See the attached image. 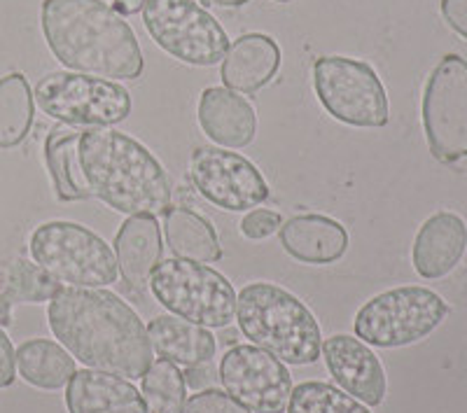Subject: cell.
Instances as JSON below:
<instances>
[{
  "label": "cell",
  "mask_w": 467,
  "mask_h": 413,
  "mask_svg": "<svg viewBox=\"0 0 467 413\" xmlns=\"http://www.w3.org/2000/svg\"><path fill=\"white\" fill-rule=\"evenodd\" d=\"M47 320L54 336L87 369L136 381L152 365L143 320L115 292L61 287L49 299Z\"/></svg>",
  "instance_id": "cell-1"
},
{
  "label": "cell",
  "mask_w": 467,
  "mask_h": 413,
  "mask_svg": "<svg viewBox=\"0 0 467 413\" xmlns=\"http://www.w3.org/2000/svg\"><path fill=\"white\" fill-rule=\"evenodd\" d=\"M68 413H150L131 381L94 369L75 371L66 390Z\"/></svg>",
  "instance_id": "cell-17"
},
{
  "label": "cell",
  "mask_w": 467,
  "mask_h": 413,
  "mask_svg": "<svg viewBox=\"0 0 467 413\" xmlns=\"http://www.w3.org/2000/svg\"><path fill=\"white\" fill-rule=\"evenodd\" d=\"M283 227V220L278 212L266 211V208H257V211L248 212L241 222V232H244L245 239L250 241H262L269 239L271 233L278 232Z\"/></svg>",
  "instance_id": "cell-30"
},
{
  "label": "cell",
  "mask_w": 467,
  "mask_h": 413,
  "mask_svg": "<svg viewBox=\"0 0 467 413\" xmlns=\"http://www.w3.org/2000/svg\"><path fill=\"white\" fill-rule=\"evenodd\" d=\"M145 0H115V10L119 15H133V12L143 10Z\"/></svg>",
  "instance_id": "cell-33"
},
{
  "label": "cell",
  "mask_w": 467,
  "mask_h": 413,
  "mask_svg": "<svg viewBox=\"0 0 467 413\" xmlns=\"http://www.w3.org/2000/svg\"><path fill=\"white\" fill-rule=\"evenodd\" d=\"M33 124V94L22 73L0 77V148H16Z\"/></svg>",
  "instance_id": "cell-25"
},
{
  "label": "cell",
  "mask_w": 467,
  "mask_h": 413,
  "mask_svg": "<svg viewBox=\"0 0 467 413\" xmlns=\"http://www.w3.org/2000/svg\"><path fill=\"white\" fill-rule=\"evenodd\" d=\"M281 245L302 264H332L348 250V232L327 215H297L283 222Z\"/></svg>",
  "instance_id": "cell-18"
},
{
  "label": "cell",
  "mask_w": 467,
  "mask_h": 413,
  "mask_svg": "<svg viewBox=\"0 0 467 413\" xmlns=\"http://www.w3.org/2000/svg\"><path fill=\"white\" fill-rule=\"evenodd\" d=\"M33 98L45 115L70 127H110L131 115V94L122 85L68 70L45 75Z\"/></svg>",
  "instance_id": "cell-8"
},
{
  "label": "cell",
  "mask_w": 467,
  "mask_h": 413,
  "mask_svg": "<svg viewBox=\"0 0 467 413\" xmlns=\"http://www.w3.org/2000/svg\"><path fill=\"white\" fill-rule=\"evenodd\" d=\"M182 413H250L248 408L241 407L232 395L220 390H197L182 407Z\"/></svg>",
  "instance_id": "cell-29"
},
{
  "label": "cell",
  "mask_w": 467,
  "mask_h": 413,
  "mask_svg": "<svg viewBox=\"0 0 467 413\" xmlns=\"http://www.w3.org/2000/svg\"><path fill=\"white\" fill-rule=\"evenodd\" d=\"M164 236L171 253L181 260L218 262L223 257L218 233L211 227V222L187 208L166 211Z\"/></svg>",
  "instance_id": "cell-24"
},
{
  "label": "cell",
  "mask_w": 467,
  "mask_h": 413,
  "mask_svg": "<svg viewBox=\"0 0 467 413\" xmlns=\"http://www.w3.org/2000/svg\"><path fill=\"white\" fill-rule=\"evenodd\" d=\"M43 33L68 70L103 80H139L143 73L136 33L103 0H45Z\"/></svg>",
  "instance_id": "cell-2"
},
{
  "label": "cell",
  "mask_w": 467,
  "mask_h": 413,
  "mask_svg": "<svg viewBox=\"0 0 467 413\" xmlns=\"http://www.w3.org/2000/svg\"><path fill=\"white\" fill-rule=\"evenodd\" d=\"M19 377L40 390H58L66 387L73 378L75 357L64 346L49 339H31L22 344L15 353Z\"/></svg>",
  "instance_id": "cell-23"
},
{
  "label": "cell",
  "mask_w": 467,
  "mask_h": 413,
  "mask_svg": "<svg viewBox=\"0 0 467 413\" xmlns=\"http://www.w3.org/2000/svg\"><path fill=\"white\" fill-rule=\"evenodd\" d=\"M80 136L82 131L70 124H58L45 140V164L58 201H87L94 196L80 166Z\"/></svg>",
  "instance_id": "cell-22"
},
{
  "label": "cell",
  "mask_w": 467,
  "mask_h": 413,
  "mask_svg": "<svg viewBox=\"0 0 467 413\" xmlns=\"http://www.w3.org/2000/svg\"><path fill=\"white\" fill-rule=\"evenodd\" d=\"M441 15L446 24L467 40V0H441Z\"/></svg>",
  "instance_id": "cell-32"
},
{
  "label": "cell",
  "mask_w": 467,
  "mask_h": 413,
  "mask_svg": "<svg viewBox=\"0 0 467 413\" xmlns=\"http://www.w3.org/2000/svg\"><path fill=\"white\" fill-rule=\"evenodd\" d=\"M449 306L428 287H395L377 294L356 315L358 339L374 348H402L425 339L446 318Z\"/></svg>",
  "instance_id": "cell-7"
},
{
  "label": "cell",
  "mask_w": 467,
  "mask_h": 413,
  "mask_svg": "<svg viewBox=\"0 0 467 413\" xmlns=\"http://www.w3.org/2000/svg\"><path fill=\"white\" fill-rule=\"evenodd\" d=\"M115 257L124 281L143 290L154 266L161 262V229L157 220L145 215L129 218L115 236Z\"/></svg>",
  "instance_id": "cell-21"
},
{
  "label": "cell",
  "mask_w": 467,
  "mask_h": 413,
  "mask_svg": "<svg viewBox=\"0 0 467 413\" xmlns=\"http://www.w3.org/2000/svg\"><path fill=\"white\" fill-rule=\"evenodd\" d=\"M281 66V49L262 33L241 36L227 49L223 61V82L241 94H255L271 82Z\"/></svg>",
  "instance_id": "cell-19"
},
{
  "label": "cell",
  "mask_w": 467,
  "mask_h": 413,
  "mask_svg": "<svg viewBox=\"0 0 467 413\" xmlns=\"http://www.w3.org/2000/svg\"><path fill=\"white\" fill-rule=\"evenodd\" d=\"M276 3H292V0H276Z\"/></svg>",
  "instance_id": "cell-36"
},
{
  "label": "cell",
  "mask_w": 467,
  "mask_h": 413,
  "mask_svg": "<svg viewBox=\"0 0 467 413\" xmlns=\"http://www.w3.org/2000/svg\"><path fill=\"white\" fill-rule=\"evenodd\" d=\"M143 24L154 43L187 66H215L229 49L224 28L197 0H145Z\"/></svg>",
  "instance_id": "cell-10"
},
{
  "label": "cell",
  "mask_w": 467,
  "mask_h": 413,
  "mask_svg": "<svg viewBox=\"0 0 467 413\" xmlns=\"http://www.w3.org/2000/svg\"><path fill=\"white\" fill-rule=\"evenodd\" d=\"M323 357L337 386L367 407H379L386 399V371L365 341L335 334L323 341Z\"/></svg>",
  "instance_id": "cell-14"
},
{
  "label": "cell",
  "mask_w": 467,
  "mask_h": 413,
  "mask_svg": "<svg viewBox=\"0 0 467 413\" xmlns=\"http://www.w3.org/2000/svg\"><path fill=\"white\" fill-rule=\"evenodd\" d=\"M145 407L150 413H182L185 407V374L178 365L160 357L143 374Z\"/></svg>",
  "instance_id": "cell-27"
},
{
  "label": "cell",
  "mask_w": 467,
  "mask_h": 413,
  "mask_svg": "<svg viewBox=\"0 0 467 413\" xmlns=\"http://www.w3.org/2000/svg\"><path fill=\"white\" fill-rule=\"evenodd\" d=\"M31 257L64 287H108L119 266L110 245L78 222H45L31 236Z\"/></svg>",
  "instance_id": "cell-6"
},
{
  "label": "cell",
  "mask_w": 467,
  "mask_h": 413,
  "mask_svg": "<svg viewBox=\"0 0 467 413\" xmlns=\"http://www.w3.org/2000/svg\"><path fill=\"white\" fill-rule=\"evenodd\" d=\"M154 299L169 313L202 327L223 329L236 318V290L220 271L192 260H161L150 275Z\"/></svg>",
  "instance_id": "cell-5"
},
{
  "label": "cell",
  "mask_w": 467,
  "mask_h": 413,
  "mask_svg": "<svg viewBox=\"0 0 467 413\" xmlns=\"http://www.w3.org/2000/svg\"><path fill=\"white\" fill-rule=\"evenodd\" d=\"M467 250V224L461 215L441 211L431 215L416 233L411 260L425 281H437L461 264Z\"/></svg>",
  "instance_id": "cell-15"
},
{
  "label": "cell",
  "mask_w": 467,
  "mask_h": 413,
  "mask_svg": "<svg viewBox=\"0 0 467 413\" xmlns=\"http://www.w3.org/2000/svg\"><path fill=\"white\" fill-rule=\"evenodd\" d=\"M213 3H218V5L234 7V5H244V3H248V0H213Z\"/></svg>",
  "instance_id": "cell-35"
},
{
  "label": "cell",
  "mask_w": 467,
  "mask_h": 413,
  "mask_svg": "<svg viewBox=\"0 0 467 413\" xmlns=\"http://www.w3.org/2000/svg\"><path fill=\"white\" fill-rule=\"evenodd\" d=\"M190 178L206 201L229 212L250 211L269 199V185L257 166L218 145H199L192 152Z\"/></svg>",
  "instance_id": "cell-12"
},
{
  "label": "cell",
  "mask_w": 467,
  "mask_h": 413,
  "mask_svg": "<svg viewBox=\"0 0 467 413\" xmlns=\"http://www.w3.org/2000/svg\"><path fill=\"white\" fill-rule=\"evenodd\" d=\"M220 383L250 413H283L292 395V377L278 357L257 346H234L220 360Z\"/></svg>",
  "instance_id": "cell-13"
},
{
  "label": "cell",
  "mask_w": 467,
  "mask_h": 413,
  "mask_svg": "<svg viewBox=\"0 0 467 413\" xmlns=\"http://www.w3.org/2000/svg\"><path fill=\"white\" fill-rule=\"evenodd\" d=\"M287 413H372L348 392L323 381H306L292 387Z\"/></svg>",
  "instance_id": "cell-28"
},
{
  "label": "cell",
  "mask_w": 467,
  "mask_h": 413,
  "mask_svg": "<svg viewBox=\"0 0 467 413\" xmlns=\"http://www.w3.org/2000/svg\"><path fill=\"white\" fill-rule=\"evenodd\" d=\"M236 323L250 344L287 365H314L323 350L311 308L274 283H250L239 292Z\"/></svg>",
  "instance_id": "cell-4"
},
{
  "label": "cell",
  "mask_w": 467,
  "mask_h": 413,
  "mask_svg": "<svg viewBox=\"0 0 467 413\" xmlns=\"http://www.w3.org/2000/svg\"><path fill=\"white\" fill-rule=\"evenodd\" d=\"M423 129L437 161L467 160V61L458 54H446L428 77Z\"/></svg>",
  "instance_id": "cell-11"
},
{
  "label": "cell",
  "mask_w": 467,
  "mask_h": 413,
  "mask_svg": "<svg viewBox=\"0 0 467 413\" xmlns=\"http://www.w3.org/2000/svg\"><path fill=\"white\" fill-rule=\"evenodd\" d=\"M16 378V362H15V348L12 341L7 339V334L0 329V390L10 387Z\"/></svg>",
  "instance_id": "cell-31"
},
{
  "label": "cell",
  "mask_w": 467,
  "mask_h": 413,
  "mask_svg": "<svg viewBox=\"0 0 467 413\" xmlns=\"http://www.w3.org/2000/svg\"><path fill=\"white\" fill-rule=\"evenodd\" d=\"M314 87L320 106L337 122L358 129L388 124V96L377 70L348 57H320L314 66Z\"/></svg>",
  "instance_id": "cell-9"
},
{
  "label": "cell",
  "mask_w": 467,
  "mask_h": 413,
  "mask_svg": "<svg viewBox=\"0 0 467 413\" xmlns=\"http://www.w3.org/2000/svg\"><path fill=\"white\" fill-rule=\"evenodd\" d=\"M61 287L64 285L54 281L47 271L31 264L28 260H12L0 264V294L12 304L49 302Z\"/></svg>",
  "instance_id": "cell-26"
},
{
  "label": "cell",
  "mask_w": 467,
  "mask_h": 413,
  "mask_svg": "<svg viewBox=\"0 0 467 413\" xmlns=\"http://www.w3.org/2000/svg\"><path fill=\"white\" fill-rule=\"evenodd\" d=\"M148 339L160 357L181 367H203L215 357V336L202 325L178 315H157L148 325Z\"/></svg>",
  "instance_id": "cell-20"
},
{
  "label": "cell",
  "mask_w": 467,
  "mask_h": 413,
  "mask_svg": "<svg viewBox=\"0 0 467 413\" xmlns=\"http://www.w3.org/2000/svg\"><path fill=\"white\" fill-rule=\"evenodd\" d=\"M80 166L87 187L122 215L157 218L171 206L164 166L136 138L108 127H89L80 136Z\"/></svg>",
  "instance_id": "cell-3"
},
{
  "label": "cell",
  "mask_w": 467,
  "mask_h": 413,
  "mask_svg": "<svg viewBox=\"0 0 467 413\" xmlns=\"http://www.w3.org/2000/svg\"><path fill=\"white\" fill-rule=\"evenodd\" d=\"M199 127L215 145L241 150L257 136V115L244 96L224 87H208L199 98Z\"/></svg>",
  "instance_id": "cell-16"
},
{
  "label": "cell",
  "mask_w": 467,
  "mask_h": 413,
  "mask_svg": "<svg viewBox=\"0 0 467 413\" xmlns=\"http://www.w3.org/2000/svg\"><path fill=\"white\" fill-rule=\"evenodd\" d=\"M12 325V302L0 294V327H10Z\"/></svg>",
  "instance_id": "cell-34"
}]
</instances>
